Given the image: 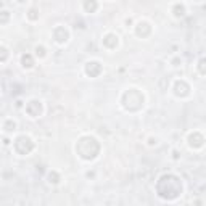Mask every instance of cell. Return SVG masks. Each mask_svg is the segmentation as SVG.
Segmentation results:
<instances>
[{
    "mask_svg": "<svg viewBox=\"0 0 206 206\" xmlns=\"http://www.w3.org/2000/svg\"><path fill=\"white\" fill-rule=\"evenodd\" d=\"M21 61H23V66H24V68H31V66H32V58H31V55H23V56H21Z\"/></svg>",
    "mask_w": 206,
    "mask_h": 206,
    "instance_id": "8992f818",
    "label": "cell"
},
{
    "mask_svg": "<svg viewBox=\"0 0 206 206\" xmlns=\"http://www.w3.org/2000/svg\"><path fill=\"white\" fill-rule=\"evenodd\" d=\"M97 7H98L97 0H85V2H84V8L87 11H90V13H94V11L97 10Z\"/></svg>",
    "mask_w": 206,
    "mask_h": 206,
    "instance_id": "277c9868",
    "label": "cell"
},
{
    "mask_svg": "<svg viewBox=\"0 0 206 206\" xmlns=\"http://www.w3.org/2000/svg\"><path fill=\"white\" fill-rule=\"evenodd\" d=\"M103 45L108 48H114L118 45V36H114V34H108V36H105V39H103Z\"/></svg>",
    "mask_w": 206,
    "mask_h": 206,
    "instance_id": "3957f363",
    "label": "cell"
},
{
    "mask_svg": "<svg viewBox=\"0 0 206 206\" xmlns=\"http://www.w3.org/2000/svg\"><path fill=\"white\" fill-rule=\"evenodd\" d=\"M20 2H24V0H20Z\"/></svg>",
    "mask_w": 206,
    "mask_h": 206,
    "instance_id": "8fae6325",
    "label": "cell"
},
{
    "mask_svg": "<svg viewBox=\"0 0 206 206\" xmlns=\"http://www.w3.org/2000/svg\"><path fill=\"white\" fill-rule=\"evenodd\" d=\"M172 13H174V16L180 18V16H184V15H185V7H184V5H180V3H177V5H174Z\"/></svg>",
    "mask_w": 206,
    "mask_h": 206,
    "instance_id": "5b68a950",
    "label": "cell"
},
{
    "mask_svg": "<svg viewBox=\"0 0 206 206\" xmlns=\"http://www.w3.org/2000/svg\"><path fill=\"white\" fill-rule=\"evenodd\" d=\"M36 13H37V10L32 8V10H29V15H27V16H29L31 20H37V15H36Z\"/></svg>",
    "mask_w": 206,
    "mask_h": 206,
    "instance_id": "30bf717a",
    "label": "cell"
},
{
    "mask_svg": "<svg viewBox=\"0 0 206 206\" xmlns=\"http://www.w3.org/2000/svg\"><path fill=\"white\" fill-rule=\"evenodd\" d=\"M36 55L41 56V58H44V56L47 55V53H45V48L42 47V45H37V47H36Z\"/></svg>",
    "mask_w": 206,
    "mask_h": 206,
    "instance_id": "ba28073f",
    "label": "cell"
},
{
    "mask_svg": "<svg viewBox=\"0 0 206 206\" xmlns=\"http://www.w3.org/2000/svg\"><path fill=\"white\" fill-rule=\"evenodd\" d=\"M198 68H200V71H201V74H206V58H201V60H200Z\"/></svg>",
    "mask_w": 206,
    "mask_h": 206,
    "instance_id": "9c48e42d",
    "label": "cell"
},
{
    "mask_svg": "<svg viewBox=\"0 0 206 206\" xmlns=\"http://www.w3.org/2000/svg\"><path fill=\"white\" fill-rule=\"evenodd\" d=\"M3 127H5V130H13V129L16 127V123H15V121H11V119H8V121L5 123Z\"/></svg>",
    "mask_w": 206,
    "mask_h": 206,
    "instance_id": "52a82bcc",
    "label": "cell"
},
{
    "mask_svg": "<svg viewBox=\"0 0 206 206\" xmlns=\"http://www.w3.org/2000/svg\"><path fill=\"white\" fill-rule=\"evenodd\" d=\"M100 71H101V66H100L98 61H89L87 65H85V73H87L90 77L98 76Z\"/></svg>",
    "mask_w": 206,
    "mask_h": 206,
    "instance_id": "6da1fadb",
    "label": "cell"
},
{
    "mask_svg": "<svg viewBox=\"0 0 206 206\" xmlns=\"http://www.w3.org/2000/svg\"><path fill=\"white\" fill-rule=\"evenodd\" d=\"M188 144H190V147H193V148H200L204 144V139L198 132H195V134H192L190 137H188Z\"/></svg>",
    "mask_w": 206,
    "mask_h": 206,
    "instance_id": "7a4b0ae2",
    "label": "cell"
}]
</instances>
